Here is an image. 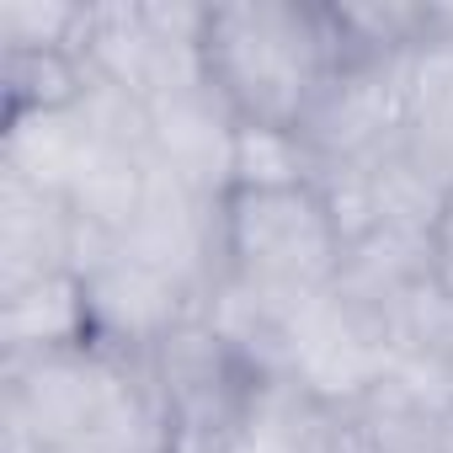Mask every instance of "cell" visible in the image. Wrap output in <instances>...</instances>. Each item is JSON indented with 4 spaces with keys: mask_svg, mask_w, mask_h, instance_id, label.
I'll use <instances>...</instances> for the list:
<instances>
[{
    "mask_svg": "<svg viewBox=\"0 0 453 453\" xmlns=\"http://www.w3.org/2000/svg\"><path fill=\"white\" fill-rule=\"evenodd\" d=\"M6 118L22 112H70L81 107L91 86V65L70 49H43V54H6Z\"/></svg>",
    "mask_w": 453,
    "mask_h": 453,
    "instance_id": "obj_16",
    "label": "cell"
},
{
    "mask_svg": "<svg viewBox=\"0 0 453 453\" xmlns=\"http://www.w3.org/2000/svg\"><path fill=\"white\" fill-rule=\"evenodd\" d=\"M75 112H81L86 134L96 139V150H112V155H150L155 150V112L128 86H112V81L91 75Z\"/></svg>",
    "mask_w": 453,
    "mask_h": 453,
    "instance_id": "obj_19",
    "label": "cell"
},
{
    "mask_svg": "<svg viewBox=\"0 0 453 453\" xmlns=\"http://www.w3.org/2000/svg\"><path fill=\"white\" fill-rule=\"evenodd\" d=\"M368 165H373V192H379V224L411 230V235H432L448 197H453V171L405 139L389 144L384 155H373Z\"/></svg>",
    "mask_w": 453,
    "mask_h": 453,
    "instance_id": "obj_13",
    "label": "cell"
},
{
    "mask_svg": "<svg viewBox=\"0 0 453 453\" xmlns=\"http://www.w3.org/2000/svg\"><path fill=\"white\" fill-rule=\"evenodd\" d=\"M75 213L59 192L0 176V294H17L70 273Z\"/></svg>",
    "mask_w": 453,
    "mask_h": 453,
    "instance_id": "obj_9",
    "label": "cell"
},
{
    "mask_svg": "<svg viewBox=\"0 0 453 453\" xmlns=\"http://www.w3.org/2000/svg\"><path fill=\"white\" fill-rule=\"evenodd\" d=\"M432 278V235H411V230H389L379 224L373 235H363L357 246H347L342 273H336V294L368 315H379L389 326V310L400 304V294H411L416 283Z\"/></svg>",
    "mask_w": 453,
    "mask_h": 453,
    "instance_id": "obj_12",
    "label": "cell"
},
{
    "mask_svg": "<svg viewBox=\"0 0 453 453\" xmlns=\"http://www.w3.org/2000/svg\"><path fill=\"white\" fill-rule=\"evenodd\" d=\"M389 326L357 304H347L336 288L310 294L294 304L288 315V357H283V379L299 384L310 400L352 411L357 400H368L379 389V379L389 373Z\"/></svg>",
    "mask_w": 453,
    "mask_h": 453,
    "instance_id": "obj_4",
    "label": "cell"
},
{
    "mask_svg": "<svg viewBox=\"0 0 453 453\" xmlns=\"http://www.w3.org/2000/svg\"><path fill=\"white\" fill-rule=\"evenodd\" d=\"M442 453H453V411H448V421H442Z\"/></svg>",
    "mask_w": 453,
    "mask_h": 453,
    "instance_id": "obj_26",
    "label": "cell"
},
{
    "mask_svg": "<svg viewBox=\"0 0 453 453\" xmlns=\"http://www.w3.org/2000/svg\"><path fill=\"white\" fill-rule=\"evenodd\" d=\"M342 235L315 187H235L219 197V267L278 299L326 294L342 273Z\"/></svg>",
    "mask_w": 453,
    "mask_h": 453,
    "instance_id": "obj_2",
    "label": "cell"
},
{
    "mask_svg": "<svg viewBox=\"0 0 453 453\" xmlns=\"http://www.w3.org/2000/svg\"><path fill=\"white\" fill-rule=\"evenodd\" d=\"M405 144L442 160L453 155V43H421L405 59Z\"/></svg>",
    "mask_w": 453,
    "mask_h": 453,
    "instance_id": "obj_14",
    "label": "cell"
},
{
    "mask_svg": "<svg viewBox=\"0 0 453 453\" xmlns=\"http://www.w3.org/2000/svg\"><path fill=\"white\" fill-rule=\"evenodd\" d=\"M123 257L176 278L203 304V294L224 273L219 267V203L197 197L176 171H165L150 155V187H144V203L128 224V235H123Z\"/></svg>",
    "mask_w": 453,
    "mask_h": 453,
    "instance_id": "obj_6",
    "label": "cell"
},
{
    "mask_svg": "<svg viewBox=\"0 0 453 453\" xmlns=\"http://www.w3.org/2000/svg\"><path fill=\"white\" fill-rule=\"evenodd\" d=\"M208 86L257 128H299L310 96L336 70L326 6L299 0H224L203 27Z\"/></svg>",
    "mask_w": 453,
    "mask_h": 453,
    "instance_id": "obj_1",
    "label": "cell"
},
{
    "mask_svg": "<svg viewBox=\"0 0 453 453\" xmlns=\"http://www.w3.org/2000/svg\"><path fill=\"white\" fill-rule=\"evenodd\" d=\"M86 12L75 0H6L0 6V49L6 54H43V49H70L81 54Z\"/></svg>",
    "mask_w": 453,
    "mask_h": 453,
    "instance_id": "obj_20",
    "label": "cell"
},
{
    "mask_svg": "<svg viewBox=\"0 0 453 453\" xmlns=\"http://www.w3.org/2000/svg\"><path fill=\"white\" fill-rule=\"evenodd\" d=\"M144 187H150V155H112V150H96L91 165L75 176V187L65 192L70 213L107 230L112 241L128 235V224L144 203Z\"/></svg>",
    "mask_w": 453,
    "mask_h": 453,
    "instance_id": "obj_15",
    "label": "cell"
},
{
    "mask_svg": "<svg viewBox=\"0 0 453 453\" xmlns=\"http://www.w3.org/2000/svg\"><path fill=\"white\" fill-rule=\"evenodd\" d=\"M230 453H299V442H294L283 426H273L267 416L251 411V421H246V432L230 442Z\"/></svg>",
    "mask_w": 453,
    "mask_h": 453,
    "instance_id": "obj_23",
    "label": "cell"
},
{
    "mask_svg": "<svg viewBox=\"0 0 453 453\" xmlns=\"http://www.w3.org/2000/svg\"><path fill=\"white\" fill-rule=\"evenodd\" d=\"M70 347H91L86 283L75 273L0 294V357H38V352H70Z\"/></svg>",
    "mask_w": 453,
    "mask_h": 453,
    "instance_id": "obj_11",
    "label": "cell"
},
{
    "mask_svg": "<svg viewBox=\"0 0 453 453\" xmlns=\"http://www.w3.org/2000/svg\"><path fill=\"white\" fill-rule=\"evenodd\" d=\"M448 384H453V357H448Z\"/></svg>",
    "mask_w": 453,
    "mask_h": 453,
    "instance_id": "obj_27",
    "label": "cell"
},
{
    "mask_svg": "<svg viewBox=\"0 0 453 453\" xmlns=\"http://www.w3.org/2000/svg\"><path fill=\"white\" fill-rule=\"evenodd\" d=\"M389 347L411 357H432V363L453 357V299L437 288V278L400 294V304L389 310Z\"/></svg>",
    "mask_w": 453,
    "mask_h": 453,
    "instance_id": "obj_21",
    "label": "cell"
},
{
    "mask_svg": "<svg viewBox=\"0 0 453 453\" xmlns=\"http://www.w3.org/2000/svg\"><path fill=\"white\" fill-rule=\"evenodd\" d=\"M405 59L336 65L299 118V139L320 160H373L389 144H400V134H405Z\"/></svg>",
    "mask_w": 453,
    "mask_h": 453,
    "instance_id": "obj_5",
    "label": "cell"
},
{
    "mask_svg": "<svg viewBox=\"0 0 453 453\" xmlns=\"http://www.w3.org/2000/svg\"><path fill=\"white\" fill-rule=\"evenodd\" d=\"M320 155L299 139V128H257L241 123L235 134V187H315Z\"/></svg>",
    "mask_w": 453,
    "mask_h": 453,
    "instance_id": "obj_18",
    "label": "cell"
},
{
    "mask_svg": "<svg viewBox=\"0 0 453 453\" xmlns=\"http://www.w3.org/2000/svg\"><path fill=\"white\" fill-rule=\"evenodd\" d=\"M155 112V160L165 171H176L197 197L219 203L235 181V134L241 118L208 81L203 86H181L150 102Z\"/></svg>",
    "mask_w": 453,
    "mask_h": 453,
    "instance_id": "obj_8",
    "label": "cell"
},
{
    "mask_svg": "<svg viewBox=\"0 0 453 453\" xmlns=\"http://www.w3.org/2000/svg\"><path fill=\"white\" fill-rule=\"evenodd\" d=\"M144 373L160 411L165 453H230L262 389V379L203 320V310L155 342V352L144 357Z\"/></svg>",
    "mask_w": 453,
    "mask_h": 453,
    "instance_id": "obj_3",
    "label": "cell"
},
{
    "mask_svg": "<svg viewBox=\"0 0 453 453\" xmlns=\"http://www.w3.org/2000/svg\"><path fill=\"white\" fill-rule=\"evenodd\" d=\"M315 192L336 224L342 246H357L363 235L379 230V192H373V165L368 160H320Z\"/></svg>",
    "mask_w": 453,
    "mask_h": 453,
    "instance_id": "obj_22",
    "label": "cell"
},
{
    "mask_svg": "<svg viewBox=\"0 0 453 453\" xmlns=\"http://www.w3.org/2000/svg\"><path fill=\"white\" fill-rule=\"evenodd\" d=\"M96 139L86 134L81 112H22L0 123V176L27 181L38 192H70L75 176L91 165Z\"/></svg>",
    "mask_w": 453,
    "mask_h": 453,
    "instance_id": "obj_10",
    "label": "cell"
},
{
    "mask_svg": "<svg viewBox=\"0 0 453 453\" xmlns=\"http://www.w3.org/2000/svg\"><path fill=\"white\" fill-rule=\"evenodd\" d=\"M81 283H86V310H91V347L112 357H150L160 336H171L187 315H197V294H187L176 278L123 251L102 262L96 273H86Z\"/></svg>",
    "mask_w": 453,
    "mask_h": 453,
    "instance_id": "obj_7",
    "label": "cell"
},
{
    "mask_svg": "<svg viewBox=\"0 0 453 453\" xmlns=\"http://www.w3.org/2000/svg\"><path fill=\"white\" fill-rule=\"evenodd\" d=\"M347 416H352L357 453H442V421L448 416H432L384 384L368 400H357Z\"/></svg>",
    "mask_w": 453,
    "mask_h": 453,
    "instance_id": "obj_17",
    "label": "cell"
},
{
    "mask_svg": "<svg viewBox=\"0 0 453 453\" xmlns=\"http://www.w3.org/2000/svg\"><path fill=\"white\" fill-rule=\"evenodd\" d=\"M43 453H107V448H91V442H75V448H43Z\"/></svg>",
    "mask_w": 453,
    "mask_h": 453,
    "instance_id": "obj_25",
    "label": "cell"
},
{
    "mask_svg": "<svg viewBox=\"0 0 453 453\" xmlns=\"http://www.w3.org/2000/svg\"><path fill=\"white\" fill-rule=\"evenodd\" d=\"M432 278H437V288L453 299V197H448L437 230H432Z\"/></svg>",
    "mask_w": 453,
    "mask_h": 453,
    "instance_id": "obj_24",
    "label": "cell"
}]
</instances>
